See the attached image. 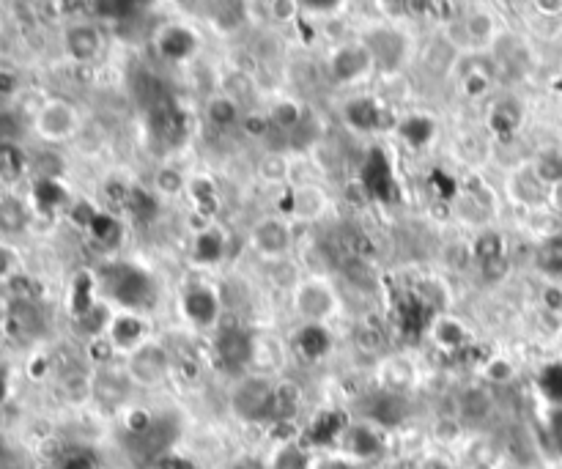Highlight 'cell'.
Instances as JSON below:
<instances>
[{
  "label": "cell",
  "instance_id": "obj_8",
  "mask_svg": "<svg viewBox=\"0 0 562 469\" xmlns=\"http://www.w3.org/2000/svg\"><path fill=\"white\" fill-rule=\"evenodd\" d=\"M297 308L305 319L319 321L332 313L335 297H332V291H329L327 286H321V283H305L297 294Z\"/></svg>",
  "mask_w": 562,
  "mask_h": 469
},
{
  "label": "cell",
  "instance_id": "obj_47",
  "mask_svg": "<svg viewBox=\"0 0 562 469\" xmlns=\"http://www.w3.org/2000/svg\"><path fill=\"white\" fill-rule=\"evenodd\" d=\"M552 437H554V445H557V450L562 453V409H557L552 417Z\"/></svg>",
  "mask_w": 562,
  "mask_h": 469
},
{
  "label": "cell",
  "instance_id": "obj_51",
  "mask_svg": "<svg viewBox=\"0 0 562 469\" xmlns=\"http://www.w3.org/2000/svg\"><path fill=\"white\" fill-rule=\"evenodd\" d=\"M64 469H91V464H88V461H85V459H72V461H69V464H66Z\"/></svg>",
  "mask_w": 562,
  "mask_h": 469
},
{
  "label": "cell",
  "instance_id": "obj_46",
  "mask_svg": "<svg viewBox=\"0 0 562 469\" xmlns=\"http://www.w3.org/2000/svg\"><path fill=\"white\" fill-rule=\"evenodd\" d=\"M14 135H17V124H14V118L3 116V113H0V146L11 143Z\"/></svg>",
  "mask_w": 562,
  "mask_h": 469
},
{
  "label": "cell",
  "instance_id": "obj_52",
  "mask_svg": "<svg viewBox=\"0 0 562 469\" xmlns=\"http://www.w3.org/2000/svg\"><path fill=\"white\" fill-rule=\"evenodd\" d=\"M321 469H354V467L343 464V461H327V464H321Z\"/></svg>",
  "mask_w": 562,
  "mask_h": 469
},
{
  "label": "cell",
  "instance_id": "obj_4",
  "mask_svg": "<svg viewBox=\"0 0 562 469\" xmlns=\"http://www.w3.org/2000/svg\"><path fill=\"white\" fill-rule=\"evenodd\" d=\"M362 187L365 192L376 198V201H393L395 198V176L393 168H390V160L384 157L382 151L376 149L371 151V157L365 160V168H362Z\"/></svg>",
  "mask_w": 562,
  "mask_h": 469
},
{
  "label": "cell",
  "instance_id": "obj_14",
  "mask_svg": "<svg viewBox=\"0 0 562 469\" xmlns=\"http://www.w3.org/2000/svg\"><path fill=\"white\" fill-rule=\"evenodd\" d=\"M297 349L305 360H321L329 352V332L321 324H305L297 332Z\"/></svg>",
  "mask_w": 562,
  "mask_h": 469
},
{
  "label": "cell",
  "instance_id": "obj_50",
  "mask_svg": "<svg viewBox=\"0 0 562 469\" xmlns=\"http://www.w3.org/2000/svg\"><path fill=\"white\" fill-rule=\"evenodd\" d=\"M234 469H266L261 461H255V459H242V461H236L234 464Z\"/></svg>",
  "mask_w": 562,
  "mask_h": 469
},
{
  "label": "cell",
  "instance_id": "obj_22",
  "mask_svg": "<svg viewBox=\"0 0 562 469\" xmlns=\"http://www.w3.org/2000/svg\"><path fill=\"white\" fill-rule=\"evenodd\" d=\"M535 176H538V182L543 184V187H560L562 184V154H557V151H546L541 160L535 162Z\"/></svg>",
  "mask_w": 562,
  "mask_h": 469
},
{
  "label": "cell",
  "instance_id": "obj_54",
  "mask_svg": "<svg viewBox=\"0 0 562 469\" xmlns=\"http://www.w3.org/2000/svg\"><path fill=\"white\" fill-rule=\"evenodd\" d=\"M3 395H6V374L0 371V401H3Z\"/></svg>",
  "mask_w": 562,
  "mask_h": 469
},
{
  "label": "cell",
  "instance_id": "obj_44",
  "mask_svg": "<svg viewBox=\"0 0 562 469\" xmlns=\"http://www.w3.org/2000/svg\"><path fill=\"white\" fill-rule=\"evenodd\" d=\"M283 173H286V160L277 157V154H269L264 160V176H269V179H280Z\"/></svg>",
  "mask_w": 562,
  "mask_h": 469
},
{
  "label": "cell",
  "instance_id": "obj_19",
  "mask_svg": "<svg viewBox=\"0 0 562 469\" xmlns=\"http://www.w3.org/2000/svg\"><path fill=\"white\" fill-rule=\"evenodd\" d=\"M299 409V390L297 384H277L275 387V406H272V417L277 423H288L291 417L297 415Z\"/></svg>",
  "mask_w": 562,
  "mask_h": 469
},
{
  "label": "cell",
  "instance_id": "obj_40",
  "mask_svg": "<svg viewBox=\"0 0 562 469\" xmlns=\"http://www.w3.org/2000/svg\"><path fill=\"white\" fill-rule=\"evenodd\" d=\"M480 272H483V278L491 280V283H497L508 275V258L499 256V258H491L486 264H480Z\"/></svg>",
  "mask_w": 562,
  "mask_h": 469
},
{
  "label": "cell",
  "instance_id": "obj_7",
  "mask_svg": "<svg viewBox=\"0 0 562 469\" xmlns=\"http://www.w3.org/2000/svg\"><path fill=\"white\" fill-rule=\"evenodd\" d=\"M368 66H371V53H368L365 47H357V44L340 47L338 53H335V58H332V77H335L338 83H351V80L365 75Z\"/></svg>",
  "mask_w": 562,
  "mask_h": 469
},
{
  "label": "cell",
  "instance_id": "obj_49",
  "mask_svg": "<svg viewBox=\"0 0 562 469\" xmlns=\"http://www.w3.org/2000/svg\"><path fill=\"white\" fill-rule=\"evenodd\" d=\"M14 86H17V83H14V77L0 75V94H3V96L11 94V91H14Z\"/></svg>",
  "mask_w": 562,
  "mask_h": 469
},
{
  "label": "cell",
  "instance_id": "obj_39",
  "mask_svg": "<svg viewBox=\"0 0 562 469\" xmlns=\"http://www.w3.org/2000/svg\"><path fill=\"white\" fill-rule=\"evenodd\" d=\"M494 129L497 132H502V135H508V132H513L516 129V124H519V113L513 110L510 105H502V107H497V113H494Z\"/></svg>",
  "mask_w": 562,
  "mask_h": 469
},
{
  "label": "cell",
  "instance_id": "obj_36",
  "mask_svg": "<svg viewBox=\"0 0 562 469\" xmlns=\"http://www.w3.org/2000/svg\"><path fill=\"white\" fill-rule=\"evenodd\" d=\"M340 428H343V417H340V415H324L319 423L313 426V431H310V439H313V442H319V445H321V442H327V439L335 437Z\"/></svg>",
  "mask_w": 562,
  "mask_h": 469
},
{
  "label": "cell",
  "instance_id": "obj_53",
  "mask_svg": "<svg viewBox=\"0 0 562 469\" xmlns=\"http://www.w3.org/2000/svg\"><path fill=\"white\" fill-rule=\"evenodd\" d=\"M6 269H9V256H6V253L0 250V275H3Z\"/></svg>",
  "mask_w": 562,
  "mask_h": 469
},
{
  "label": "cell",
  "instance_id": "obj_27",
  "mask_svg": "<svg viewBox=\"0 0 562 469\" xmlns=\"http://www.w3.org/2000/svg\"><path fill=\"white\" fill-rule=\"evenodd\" d=\"M124 209H127L135 220H151V217H154V209H157V203H154V198H151L146 190H140V187H129Z\"/></svg>",
  "mask_w": 562,
  "mask_h": 469
},
{
  "label": "cell",
  "instance_id": "obj_17",
  "mask_svg": "<svg viewBox=\"0 0 562 469\" xmlns=\"http://www.w3.org/2000/svg\"><path fill=\"white\" fill-rule=\"evenodd\" d=\"M72 127H75V113L66 105H50L39 118V129H44V135H50V138L69 135Z\"/></svg>",
  "mask_w": 562,
  "mask_h": 469
},
{
  "label": "cell",
  "instance_id": "obj_11",
  "mask_svg": "<svg viewBox=\"0 0 562 469\" xmlns=\"http://www.w3.org/2000/svg\"><path fill=\"white\" fill-rule=\"evenodd\" d=\"M217 310H220V302L214 297L209 288H192L187 291V297H184V313L190 316L195 324H212L217 319Z\"/></svg>",
  "mask_w": 562,
  "mask_h": 469
},
{
  "label": "cell",
  "instance_id": "obj_43",
  "mask_svg": "<svg viewBox=\"0 0 562 469\" xmlns=\"http://www.w3.org/2000/svg\"><path fill=\"white\" fill-rule=\"evenodd\" d=\"M543 393H549L552 398H562V365L546 371V376H543Z\"/></svg>",
  "mask_w": 562,
  "mask_h": 469
},
{
  "label": "cell",
  "instance_id": "obj_38",
  "mask_svg": "<svg viewBox=\"0 0 562 469\" xmlns=\"http://www.w3.org/2000/svg\"><path fill=\"white\" fill-rule=\"evenodd\" d=\"M275 469H308V459L299 448H283L277 453Z\"/></svg>",
  "mask_w": 562,
  "mask_h": 469
},
{
  "label": "cell",
  "instance_id": "obj_42",
  "mask_svg": "<svg viewBox=\"0 0 562 469\" xmlns=\"http://www.w3.org/2000/svg\"><path fill=\"white\" fill-rule=\"evenodd\" d=\"M135 9H138L135 3H99L96 6V11H105L102 17H113V20H127Z\"/></svg>",
  "mask_w": 562,
  "mask_h": 469
},
{
  "label": "cell",
  "instance_id": "obj_28",
  "mask_svg": "<svg viewBox=\"0 0 562 469\" xmlns=\"http://www.w3.org/2000/svg\"><path fill=\"white\" fill-rule=\"evenodd\" d=\"M538 267H541L546 275L560 278L562 275V236H554V239H549V242L541 247V253H538Z\"/></svg>",
  "mask_w": 562,
  "mask_h": 469
},
{
  "label": "cell",
  "instance_id": "obj_9",
  "mask_svg": "<svg viewBox=\"0 0 562 469\" xmlns=\"http://www.w3.org/2000/svg\"><path fill=\"white\" fill-rule=\"evenodd\" d=\"M255 250L266 258L283 256L288 250V228L280 220H264L253 231Z\"/></svg>",
  "mask_w": 562,
  "mask_h": 469
},
{
  "label": "cell",
  "instance_id": "obj_48",
  "mask_svg": "<svg viewBox=\"0 0 562 469\" xmlns=\"http://www.w3.org/2000/svg\"><path fill=\"white\" fill-rule=\"evenodd\" d=\"M244 129H247L250 135H264L266 121H264V118H258V116H250V118H247V124H244Z\"/></svg>",
  "mask_w": 562,
  "mask_h": 469
},
{
  "label": "cell",
  "instance_id": "obj_12",
  "mask_svg": "<svg viewBox=\"0 0 562 469\" xmlns=\"http://www.w3.org/2000/svg\"><path fill=\"white\" fill-rule=\"evenodd\" d=\"M160 53L170 61H184V58H190L192 50H195V36H192L187 28H181V25H170L165 31L160 33Z\"/></svg>",
  "mask_w": 562,
  "mask_h": 469
},
{
  "label": "cell",
  "instance_id": "obj_18",
  "mask_svg": "<svg viewBox=\"0 0 562 469\" xmlns=\"http://www.w3.org/2000/svg\"><path fill=\"white\" fill-rule=\"evenodd\" d=\"M143 338V324L138 316H118L110 327V341L121 349H135Z\"/></svg>",
  "mask_w": 562,
  "mask_h": 469
},
{
  "label": "cell",
  "instance_id": "obj_1",
  "mask_svg": "<svg viewBox=\"0 0 562 469\" xmlns=\"http://www.w3.org/2000/svg\"><path fill=\"white\" fill-rule=\"evenodd\" d=\"M105 288L110 297L118 299L127 308H143V305L154 302L151 278L129 264H113L110 269H105Z\"/></svg>",
  "mask_w": 562,
  "mask_h": 469
},
{
  "label": "cell",
  "instance_id": "obj_20",
  "mask_svg": "<svg viewBox=\"0 0 562 469\" xmlns=\"http://www.w3.org/2000/svg\"><path fill=\"white\" fill-rule=\"evenodd\" d=\"M96 395L105 398L107 404H121L129 395V379L127 376L107 371V374H102L96 379Z\"/></svg>",
  "mask_w": 562,
  "mask_h": 469
},
{
  "label": "cell",
  "instance_id": "obj_16",
  "mask_svg": "<svg viewBox=\"0 0 562 469\" xmlns=\"http://www.w3.org/2000/svg\"><path fill=\"white\" fill-rule=\"evenodd\" d=\"M9 321L11 327L20 332V335H39L44 327L42 313H39V308L33 305L31 299H17V302L11 305Z\"/></svg>",
  "mask_w": 562,
  "mask_h": 469
},
{
  "label": "cell",
  "instance_id": "obj_21",
  "mask_svg": "<svg viewBox=\"0 0 562 469\" xmlns=\"http://www.w3.org/2000/svg\"><path fill=\"white\" fill-rule=\"evenodd\" d=\"M225 242L220 231H203V234L195 236V258L203 261V264H214L223 258Z\"/></svg>",
  "mask_w": 562,
  "mask_h": 469
},
{
  "label": "cell",
  "instance_id": "obj_33",
  "mask_svg": "<svg viewBox=\"0 0 562 469\" xmlns=\"http://www.w3.org/2000/svg\"><path fill=\"white\" fill-rule=\"evenodd\" d=\"M434 335H436V343H442L447 349H456V346H461V341H464V330L458 327V321H450V319L436 321Z\"/></svg>",
  "mask_w": 562,
  "mask_h": 469
},
{
  "label": "cell",
  "instance_id": "obj_6",
  "mask_svg": "<svg viewBox=\"0 0 562 469\" xmlns=\"http://www.w3.org/2000/svg\"><path fill=\"white\" fill-rule=\"evenodd\" d=\"M149 121L154 135L162 140H170V143H179V140L184 138V132H187V118H184V113L179 110V105H173L165 96H162L157 105H151Z\"/></svg>",
  "mask_w": 562,
  "mask_h": 469
},
{
  "label": "cell",
  "instance_id": "obj_30",
  "mask_svg": "<svg viewBox=\"0 0 562 469\" xmlns=\"http://www.w3.org/2000/svg\"><path fill=\"white\" fill-rule=\"evenodd\" d=\"M349 448L351 453H357L362 459H368L373 453H379V437L373 434L371 428H351L349 431Z\"/></svg>",
  "mask_w": 562,
  "mask_h": 469
},
{
  "label": "cell",
  "instance_id": "obj_3",
  "mask_svg": "<svg viewBox=\"0 0 562 469\" xmlns=\"http://www.w3.org/2000/svg\"><path fill=\"white\" fill-rule=\"evenodd\" d=\"M168 354L162 346L157 343H146V346H138L132 357H129V368L127 374L135 379L138 384H157L162 376L168 374Z\"/></svg>",
  "mask_w": 562,
  "mask_h": 469
},
{
  "label": "cell",
  "instance_id": "obj_34",
  "mask_svg": "<svg viewBox=\"0 0 562 469\" xmlns=\"http://www.w3.org/2000/svg\"><path fill=\"white\" fill-rule=\"evenodd\" d=\"M64 187L58 182H53V179H42V182L36 184V198H39V203L42 206H47V209H53V206H58V203L64 201Z\"/></svg>",
  "mask_w": 562,
  "mask_h": 469
},
{
  "label": "cell",
  "instance_id": "obj_31",
  "mask_svg": "<svg viewBox=\"0 0 562 469\" xmlns=\"http://www.w3.org/2000/svg\"><path fill=\"white\" fill-rule=\"evenodd\" d=\"M499 256H505V242H502V236L494 234V231L480 234L478 242H475V258H478V264H486V261Z\"/></svg>",
  "mask_w": 562,
  "mask_h": 469
},
{
  "label": "cell",
  "instance_id": "obj_37",
  "mask_svg": "<svg viewBox=\"0 0 562 469\" xmlns=\"http://www.w3.org/2000/svg\"><path fill=\"white\" fill-rule=\"evenodd\" d=\"M275 124L277 127L286 129H297L302 124V110H299L294 102H283V105L275 107Z\"/></svg>",
  "mask_w": 562,
  "mask_h": 469
},
{
  "label": "cell",
  "instance_id": "obj_23",
  "mask_svg": "<svg viewBox=\"0 0 562 469\" xmlns=\"http://www.w3.org/2000/svg\"><path fill=\"white\" fill-rule=\"evenodd\" d=\"M403 415H406L403 401L401 398H395V395H382V398H376L371 406V417L373 420H379V423H384V426L401 423Z\"/></svg>",
  "mask_w": 562,
  "mask_h": 469
},
{
  "label": "cell",
  "instance_id": "obj_45",
  "mask_svg": "<svg viewBox=\"0 0 562 469\" xmlns=\"http://www.w3.org/2000/svg\"><path fill=\"white\" fill-rule=\"evenodd\" d=\"M488 31H491V20H488L486 14H475V17L469 20V36L480 39V36H488Z\"/></svg>",
  "mask_w": 562,
  "mask_h": 469
},
{
  "label": "cell",
  "instance_id": "obj_32",
  "mask_svg": "<svg viewBox=\"0 0 562 469\" xmlns=\"http://www.w3.org/2000/svg\"><path fill=\"white\" fill-rule=\"evenodd\" d=\"M236 116H239V110H236V105L231 99L220 96V99H212V102H209V118H212V124H217V127H231L236 121Z\"/></svg>",
  "mask_w": 562,
  "mask_h": 469
},
{
  "label": "cell",
  "instance_id": "obj_26",
  "mask_svg": "<svg viewBox=\"0 0 562 469\" xmlns=\"http://www.w3.org/2000/svg\"><path fill=\"white\" fill-rule=\"evenodd\" d=\"M22 173H25V157L22 151L14 146V143H6L0 146V176L6 182H17Z\"/></svg>",
  "mask_w": 562,
  "mask_h": 469
},
{
  "label": "cell",
  "instance_id": "obj_35",
  "mask_svg": "<svg viewBox=\"0 0 562 469\" xmlns=\"http://www.w3.org/2000/svg\"><path fill=\"white\" fill-rule=\"evenodd\" d=\"M357 343H360L362 352H382L384 349V335L379 327H373V324H362L360 330H357Z\"/></svg>",
  "mask_w": 562,
  "mask_h": 469
},
{
  "label": "cell",
  "instance_id": "obj_24",
  "mask_svg": "<svg viewBox=\"0 0 562 469\" xmlns=\"http://www.w3.org/2000/svg\"><path fill=\"white\" fill-rule=\"evenodd\" d=\"M434 132H436L434 121L425 116H412V118H406V121L401 124V135L409 140L412 146H417V149L425 146L428 140L434 138Z\"/></svg>",
  "mask_w": 562,
  "mask_h": 469
},
{
  "label": "cell",
  "instance_id": "obj_41",
  "mask_svg": "<svg viewBox=\"0 0 562 469\" xmlns=\"http://www.w3.org/2000/svg\"><path fill=\"white\" fill-rule=\"evenodd\" d=\"M181 184H184V179H181V173H176L173 168H162V171L157 173V190L173 195V192L181 190Z\"/></svg>",
  "mask_w": 562,
  "mask_h": 469
},
{
  "label": "cell",
  "instance_id": "obj_25",
  "mask_svg": "<svg viewBox=\"0 0 562 469\" xmlns=\"http://www.w3.org/2000/svg\"><path fill=\"white\" fill-rule=\"evenodd\" d=\"M91 234H94V239L99 245L116 247L118 242H121V225H118V220L113 214L99 212L94 223H91Z\"/></svg>",
  "mask_w": 562,
  "mask_h": 469
},
{
  "label": "cell",
  "instance_id": "obj_5",
  "mask_svg": "<svg viewBox=\"0 0 562 469\" xmlns=\"http://www.w3.org/2000/svg\"><path fill=\"white\" fill-rule=\"evenodd\" d=\"M217 354L228 368H244L253 360V338L242 327H223L217 335Z\"/></svg>",
  "mask_w": 562,
  "mask_h": 469
},
{
  "label": "cell",
  "instance_id": "obj_15",
  "mask_svg": "<svg viewBox=\"0 0 562 469\" xmlns=\"http://www.w3.org/2000/svg\"><path fill=\"white\" fill-rule=\"evenodd\" d=\"M346 116H349L351 127L362 129V132H368V129H379V127H387L384 121V110L373 99H357V102H351L346 107Z\"/></svg>",
  "mask_w": 562,
  "mask_h": 469
},
{
  "label": "cell",
  "instance_id": "obj_29",
  "mask_svg": "<svg viewBox=\"0 0 562 469\" xmlns=\"http://www.w3.org/2000/svg\"><path fill=\"white\" fill-rule=\"evenodd\" d=\"M28 223V214H25V206L20 201H3L0 203V228L9 231V234H17L22 231Z\"/></svg>",
  "mask_w": 562,
  "mask_h": 469
},
{
  "label": "cell",
  "instance_id": "obj_10",
  "mask_svg": "<svg viewBox=\"0 0 562 469\" xmlns=\"http://www.w3.org/2000/svg\"><path fill=\"white\" fill-rule=\"evenodd\" d=\"M368 53H371V61H379L384 69H393V66L401 64L403 39L398 33L376 31L368 39Z\"/></svg>",
  "mask_w": 562,
  "mask_h": 469
},
{
  "label": "cell",
  "instance_id": "obj_2",
  "mask_svg": "<svg viewBox=\"0 0 562 469\" xmlns=\"http://www.w3.org/2000/svg\"><path fill=\"white\" fill-rule=\"evenodd\" d=\"M272 406H275V387L266 379H247L234 395L236 415L247 417V420L272 417Z\"/></svg>",
  "mask_w": 562,
  "mask_h": 469
},
{
  "label": "cell",
  "instance_id": "obj_13",
  "mask_svg": "<svg viewBox=\"0 0 562 469\" xmlns=\"http://www.w3.org/2000/svg\"><path fill=\"white\" fill-rule=\"evenodd\" d=\"M99 33L91 25H77L66 33V50L75 61H94L99 55Z\"/></svg>",
  "mask_w": 562,
  "mask_h": 469
},
{
  "label": "cell",
  "instance_id": "obj_55",
  "mask_svg": "<svg viewBox=\"0 0 562 469\" xmlns=\"http://www.w3.org/2000/svg\"><path fill=\"white\" fill-rule=\"evenodd\" d=\"M554 198H557V203H560V206H562V184H560V187H557V190H554Z\"/></svg>",
  "mask_w": 562,
  "mask_h": 469
}]
</instances>
